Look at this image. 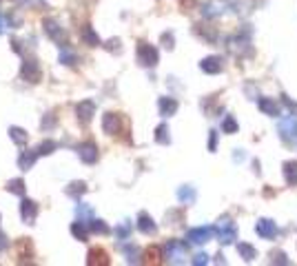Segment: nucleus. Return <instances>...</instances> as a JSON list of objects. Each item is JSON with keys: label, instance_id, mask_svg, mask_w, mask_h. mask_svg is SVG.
Segmentation results:
<instances>
[{"label": "nucleus", "instance_id": "obj_1", "mask_svg": "<svg viewBox=\"0 0 297 266\" xmlns=\"http://www.w3.org/2000/svg\"><path fill=\"white\" fill-rule=\"evenodd\" d=\"M157 49L153 45H147V42H140L138 45V62L142 66H155L157 64Z\"/></svg>", "mask_w": 297, "mask_h": 266}, {"label": "nucleus", "instance_id": "obj_2", "mask_svg": "<svg viewBox=\"0 0 297 266\" xmlns=\"http://www.w3.org/2000/svg\"><path fill=\"white\" fill-rule=\"evenodd\" d=\"M20 78L25 82H40V78H42V71H40V66L36 60H25L20 66Z\"/></svg>", "mask_w": 297, "mask_h": 266}, {"label": "nucleus", "instance_id": "obj_3", "mask_svg": "<svg viewBox=\"0 0 297 266\" xmlns=\"http://www.w3.org/2000/svg\"><path fill=\"white\" fill-rule=\"evenodd\" d=\"M217 238H220L222 244H231V242L238 238V231H235L233 222L228 220V217H224V220L217 222Z\"/></svg>", "mask_w": 297, "mask_h": 266}, {"label": "nucleus", "instance_id": "obj_4", "mask_svg": "<svg viewBox=\"0 0 297 266\" xmlns=\"http://www.w3.org/2000/svg\"><path fill=\"white\" fill-rule=\"evenodd\" d=\"M42 25H45V34L49 36V38H51L53 42H58L60 47H64V45H67V34H64V29H60V25H58L56 20L47 18V20L42 22Z\"/></svg>", "mask_w": 297, "mask_h": 266}, {"label": "nucleus", "instance_id": "obj_5", "mask_svg": "<svg viewBox=\"0 0 297 266\" xmlns=\"http://www.w3.org/2000/svg\"><path fill=\"white\" fill-rule=\"evenodd\" d=\"M213 238V228L211 226H197V228H191L189 235H186V240L191 242V244H207V242Z\"/></svg>", "mask_w": 297, "mask_h": 266}, {"label": "nucleus", "instance_id": "obj_6", "mask_svg": "<svg viewBox=\"0 0 297 266\" xmlns=\"http://www.w3.org/2000/svg\"><path fill=\"white\" fill-rule=\"evenodd\" d=\"M20 217L25 224H34L36 217H38V204L34 202V200H22L20 202Z\"/></svg>", "mask_w": 297, "mask_h": 266}, {"label": "nucleus", "instance_id": "obj_7", "mask_svg": "<svg viewBox=\"0 0 297 266\" xmlns=\"http://www.w3.org/2000/svg\"><path fill=\"white\" fill-rule=\"evenodd\" d=\"M280 136L286 142H295L297 140V118H286L280 122Z\"/></svg>", "mask_w": 297, "mask_h": 266}, {"label": "nucleus", "instance_id": "obj_8", "mask_svg": "<svg viewBox=\"0 0 297 266\" xmlns=\"http://www.w3.org/2000/svg\"><path fill=\"white\" fill-rule=\"evenodd\" d=\"M78 155H80L84 164H95L98 162V147L93 142H84L78 147Z\"/></svg>", "mask_w": 297, "mask_h": 266}, {"label": "nucleus", "instance_id": "obj_9", "mask_svg": "<svg viewBox=\"0 0 297 266\" xmlns=\"http://www.w3.org/2000/svg\"><path fill=\"white\" fill-rule=\"evenodd\" d=\"M93 113H95V102H93V100H82L80 105L76 107V116H78V120H80L82 124L91 122Z\"/></svg>", "mask_w": 297, "mask_h": 266}, {"label": "nucleus", "instance_id": "obj_10", "mask_svg": "<svg viewBox=\"0 0 297 266\" xmlns=\"http://www.w3.org/2000/svg\"><path fill=\"white\" fill-rule=\"evenodd\" d=\"M120 126H122V120H120L118 113H107V116L102 118V129H105V133H109V136L120 133Z\"/></svg>", "mask_w": 297, "mask_h": 266}, {"label": "nucleus", "instance_id": "obj_11", "mask_svg": "<svg viewBox=\"0 0 297 266\" xmlns=\"http://www.w3.org/2000/svg\"><path fill=\"white\" fill-rule=\"evenodd\" d=\"M184 244H180V242H169V246H167V257H169V262H173V264H180L182 262V257H184Z\"/></svg>", "mask_w": 297, "mask_h": 266}, {"label": "nucleus", "instance_id": "obj_12", "mask_svg": "<svg viewBox=\"0 0 297 266\" xmlns=\"http://www.w3.org/2000/svg\"><path fill=\"white\" fill-rule=\"evenodd\" d=\"M222 58H217V56H209V58H204L202 62H200V69L204 71V74H220L222 71Z\"/></svg>", "mask_w": 297, "mask_h": 266}, {"label": "nucleus", "instance_id": "obj_13", "mask_svg": "<svg viewBox=\"0 0 297 266\" xmlns=\"http://www.w3.org/2000/svg\"><path fill=\"white\" fill-rule=\"evenodd\" d=\"M257 235L259 238H266V240H273L277 235V226L273 220H259L257 222Z\"/></svg>", "mask_w": 297, "mask_h": 266}, {"label": "nucleus", "instance_id": "obj_14", "mask_svg": "<svg viewBox=\"0 0 297 266\" xmlns=\"http://www.w3.org/2000/svg\"><path fill=\"white\" fill-rule=\"evenodd\" d=\"M138 228H140L144 235H155V231H157L153 217H151L149 213H140V215H138Z\"/></svg>", "mask_w": 297, "mask_h": 266}, {"label": "nucleus", "instance_id": "obj_15", "mask_svg": "<svg viewBox=\"0 0 297 266\" xmlns=\"http://www.w3.org/2000/svg\"><path fill=\"white\" fill-rule=\"evenodd\" d=\"M87 264H91V266H105V264H109L107 251L105 249H91L89 255H87Z\"/></svg>", "mask_w": 297, "mask_h": 266}, {"label": "nucleus", "instance_id": "obj_16", "mask_svg": "<svg viewBox=\"0 0 297 266\" xmlns=\"http://www.w3.org/2000/svg\"><path fill=\"white\" fill-rule=\"evenodd\" d=\"M18 257H20V262L22 259H31L34 257V244H31V240L29 238L18 240Z\"/></svg>", "mask_w": 297, "mask_h": 266}, {"label": "nucleus", "instance_id": "obj_17", "mask_svg": "<svg viewBox=\"0 0 297 266\" xmlns=\"http://www.w3.org/2000/svg\"><path fill=\"white\" fill-rule=\"evenodd\" d=\"M9 138L14 140V144H18V147H27V142H29V133L25 129H20V126H11Z\"/></svg>", "mask_w": 297, "mask_h": 266}, {"label": "nucleus", "instance_id": "obj_18", "mask_svg": "<svg viewBox=\"0 0 297 266\" xmlns=\"http://www.w3.org/2000/svg\"><path fill=\"white\" fill-rule=\"evenodd\" d=\"M36 160H38V149H34V151H22L20 158H18V164H20V169L29 171V169L34 167Z\"/></svg>", "mask_w": 297, "mask_h": 266}, {"label": "nucleus", "instance_id": "obj_19", "mask_svg": "<svg viewBox=\"0 0 297 266\" xmlns=\"http://www.w3.org/2000/svg\"><path fill=\"white\" fill-rule=\"evenodd\" d=\"M157 107H160V113H162V116L169 118V116H173V113L178 111V100H173V98H160Z\"/></svg>", "mask_w": 297, "mask_h": 266}, {"label": "nucleus", "instance_id": "obj_20", "mask_svg": "<svg viewBox=\"0 0 297 266\" xmlns=\"http://www.w3.org/2000/svg\"><path fill=\"white\" fill-rule=\"evenodd\" d=\"M238 253L242 255V259H244V262H253V259L257 257V251L253 249L251 244H246V242H240V244H238Z\"/></svg>", "mask_w": 297, "mask_h": 266}, {"label": "nucleus", "instance_id": "obj_21", "mask_svg": "<svg viewBox=\"0 0 297 266\" xmlns=\"http://www.w3.org/2000/svg\"><path fill=\"white\" fill-rule=\"evenodd\" d=\"M284 178L290 186H297V162H286L284 164Z\"/></svg>", "mask_w": 297, "mask_h": 266}, {"label": "nucleus", "instance_id": "obj_22", "mask_svg": "<svg viewBox=\"0 0 297 266\" xmlns=\"http://www.w3.org/2000/svg\"><path fill=\"white\" fill-rule=\"evenodd\" d=\"M178 200L182 204H193L195 202V189L193 186H182L178 191Z\"/></svg>", "mask_w": 297, "mask_h": 266}, {"label": "nucleus", "instance_id": "obj_23", "mask_svg": "<svg viewBox=\"0 0 297 266\" xmlns=\"http://www.w3.org/2000/svg\"><path fill=\"white\" fill-rule=\"evenodd\" d=\"M71 233H74L80 242H84V240H87V235H89V226H87V222H80V220L74 222V224H71Z\"/></svg>", "mask_w": 297, "mask_h": 266}, {"label": "nucleus", "instance_id": "obj_24", "mask_svg": "<svg viewBox=\"0 0 297 266\" xmlns=\"http://www.w3.org/2000/svg\"><path fill=\"white\" fill-rule=\"evenodd\" d=\"M259 109H262L266 116H280V107H277L273 100H269V98L259 100Z\"/></svg>", "mask_w": 297, "mask_h": 266}, {"label": "nucleus", "instance_id": "obj_25", "mask_svg": "<svg viewBox=\"0 0 297 266\" xmlns=\"http://www.w3.org/2000/svg\"><path fill=\"white\" fill-rule=\"evenodd\" d=\"M87 193V184L84 182H71L69 186H67V195H71V197H80V195H84Z\"/></svg>", "mask_w": 297, "mask_h": 266}, {"label": "nucleus", "instance_id": "obj_26", "mask_svg": "<svg viewBox=\"0 0 297 266\" xmlns=\"http://www.w3.org/2000/svg\"><path fill=\"white\" fill-rule=\"evenodd\" d=\"M87 226H89V231H91V233H98V235L109 233V226H107L102 220H93V217H91V220L87 222Z\"/></svg>", "mask_w": 297, "mask_h": 266}, {"label": "nucleus", "instance_id": "obj_27", "mask_svg": "<svg viewBox=\"0 0 297 266\" xmlns=\"http://www.w3.org/2000/svg\"><path fill=\"white\" fill-rule=\"evenodd\" d=\"M82 40L87 42V45H91V47H98V45H100L98 34H95L91 27H84V29H82Z\"/></svg>", "mask_w": 297, "mask_h": 266}, {"label": "nucleus", "instance_id": "obj_28", "mask_svg": "<svg viewBox=\"0 0 297 266\" xmlns=\"http://www.w3.org/2000/svg\"><path fill=\"white\" fill-rule=\"evenodd\" d=\"M155 140L160 144H169V142H171V136H169V126L167 124H160L155 129Z\"/></svg>", "mask_w": 297, "mask_h": 266}, {"label": "nucleus", "instance_id": "obj_29", "mask_svg": "<svg viewBox=\"0 0 297 266\" xmlns=\"http://www.w3.org/2000/svg\"><path fill=\"white\" fill-rule=\"evenodd\" d=\"M76 213H78V220H80V222H89L91 217H93V209L87 207V204H78Z\"/></svg>", "mask_w": 297, "mask_h": 266}, {"label": "nucleus", "instance_id": "obj_30", "mask_svg": "<svg viewBox=\"0 0 297 266\" xmlns=\"http://www.w3.org/2000/svg\"><path fill=\"white\" fill-rule=\"evenodd\" d=\"M9 193H18V195H25V180H11L7 184Z\"/></svg>", "mask_w": 297, "mask_h": 266}, {"label": "nucleus", "instance_id": "obj_31", "mask_svg": "<svg viewBox=\"0 0 297 266\" xmlns=\"http://www.w3.org/2000/svg\"><path fill=\"white\" fill-rule=\"evenodd\" d=\"M56 149H58V144L53 142V140H45V142H42L40 147H38V155H49V153H53Z\"/></svg>", "mask_w": 297, "mask_h": 266}, {"label": "nucleus", "instance_id": "obj_32", "mask_svg": "<svg viewBox=\"0 0 297 266\" xmlns=\"http://www.w3.org/2000/svg\"><path fill=\"white\" fill-rule=\"evenodd\" d=\"M222 131H224V133H238V122L233 120V116H226V118H224Z\"/></svg>", "mask_w": 297, "mask_h": 266}, {"label": "nucleus", "instance_id": "obj_33", "mask_svg": "<svg viewBox=\"0 0 297 266\" xmlns=\"http://www.w3.org/2000/svg\"><path fill=\"white\" fill-rule=\"evenodd\" d=\"M60 62L67 64V66H69V64H76V53L62 47V51H60Z\"/></svg>", "mask_w": 297, "mask_h": 266}, {"label": "nucleus", "instance_id": "obj_34", "mask_svg": "<svg viewBox=\"0 0 297 266\" xmlns=\"http://www.w3.org/2000/svg\"><path fill=\"white\" fill-rule=\"evenodd\" d=\"M129 233H131V224H129V222H122V224H120V226L116 228V235H118L120 240L129 238Z\"/></svg>", "mask_w": 297, "mask_h": 266}, {"label": "nucleus", "instance_id": "obj_35", "mask_svg": "<svg viewBox=\"0 0 297 266\" xmlns=\"http://www.w3.org/2000/svg\"><path fill=\"white\" fill-rule=\"evenodd\" d=\"M157 255H160V249H149L147 251V262H151V264L160 262V259H157Z\"/></svg>", "mask_w": 297, "mask_h": 266}, {"label": "nucleus", "instance_id": "obj_36", "mask_svg": "<svg viewBox=\"0 0 297 266\" xmlns=\"http://www.w3.org/2000/svg\"><path fill=\"white\" fill-rule=\"evenodd\" d=\"M282 102H284V105L288 107V111H293L295 116H297V102H295V100H290L288 95H282Z\"/></svg>", "mask_w": 297, "mask_h": 266}, {"label": "nucleus", "instance_id": "obj_37", "mask_svg": "<svg viewBox=\"0 0 297 266\" xmlns=\"http://www.w3.org/2000/svg\"><path fill=\"white\" fill-rule=\"evenodd\" d=\"M222 9H217L215 5H207V7H204V16H209V18H213V16H217L220 14Z\"/></svg>", "mask_w": 297, "mask_h": 266}, {"label": "nucleus", "instance_id": "obj_38", "mask_svg": "<svg viewBox=\"0 0 297 266\" xmlns=\"http://www.w3.org/2000/svg\"><path fill=\"white\" fill-rule=\"evenodd\" d=\"M162 42H164L167 49H173V34H164L162 36Z\"/></svg>", "mask_w": 297, "mask_h": 266}, {"label": "nucleus", "instance_id": "obj_39", "mask_svg": "<svg viewBox=\"0 0 297 266\" xmlns=\"http://www.w3.org/2000/svg\"><path fill=\"white\" fill-rule=\"evenodd\" d=\"M273 262L275 264H288V259H286L284 253H275V255H273Z\"/></svg>", "mask_w": 297, "mask_h": 266}, {"label": "nucleus", "instance_id": "obj_40", "mask_svg": "<svg viewBox=\"0 0 297 266\" xmlns=\"http://www.w3.org/2000/svg\"><path fill=\"white\" fill-rule=\"evenodd\" d=\"M126 255H129V257H126V259H129V262H138V249H136V246H131V249H126Z\"/></svg>", "mask_w": 297, "mask_h": 266}, {"label": "nucleus", "instance_id": "obj_41", "mask_svg": "<svg viewBox=\"0 0 297 266\" xmlns=\"http://www.w3.org/2000/svg\"><path fill=\"white\" fill-rule=\"evenodd\" d=\"M207 262H209V255H204V253H197L193 257V264H207Z\"/></svg>", "mask_w": 297, "mask_h": 266}, {"label": "nucleus", "instance_id": "obj_42", "mask_svg": "<svg viewBox=\"0 0 297 266\" xmlns=\"http://www.w3.org/2000/svg\"><path fill=\"white\" fill-rule=\"evenodd\" d=\"M7 246H9L7 235H5V233H0V253H3V251H7Z\"/></svg>", "mask_w": 297, "mask_h": 266}, {"label": "nucleus", "instance_id": "obj_43", "mask_svg": "<svg viewBox=\"0 0 297 266\" xmlns=\"http://www.w3.org/2000/svg\"><path fill=\"white\" fill-rule=\"evenodd\" d=\"M215 142H217V131H211V140H209V149L215 151Z\"/></svg>", "mask_w": 297, "mask_h": 266}, {"label": "nucleus", "instance_id": "obj_44", "mask_svg": "<svg viewBox=\"0 0 297 266\" xmlns=\"http://www.w3.org/2000/svg\"><path fill=\"white\" fill-rule=\"evenodd\" d=\"M5 29H7V18L0 14V34H5Z\"/></svg>", "mask_w": 297, "mask_h": 266}, {"label": "nucleus", "instance_id": "obj_45", "mask_svg": "<svg viewBox=\"0 0 297 266\" xmlns=\"http://www.w3.org/2000/svg\"><path fill=\"white\" fill-rule=\"evenodd\" d=\"M20 3H22V0H20Z\"/></svg>", "mask_w": 297, "mask_h": 266}]
</instances>
